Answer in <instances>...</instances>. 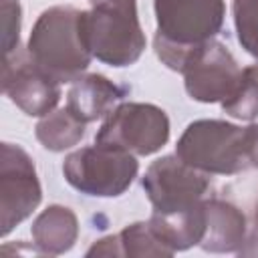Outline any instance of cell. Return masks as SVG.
Instances as JSON below:
<instances>
[{
  "instance_id": "1",
  "label": "cell",
  "mask_w": 258,
  "mask_h": 258,
  "mask_svg": "<svg viewBox=\"0 0 258 258\" xmlns=\"http://www.w3.org/2000/svg\"><path fill=\"white\" fill-rule=\"evenodd\" d=\"M157 32L153 48L171 71L181 73L189 52L212 40L224 24V0H153Z\"/></svg>"
},
{
  "instance_id": "2",
  "label": "cell",
  "mask_w": 258,
  "mask_h": 258,
  "mask_svg": "<svg viewBox=\"0 0 258 258\" xmlns=\"http://www.w3.org/2000/svg\"><path fill=\"white\" fill-rule=\"evenodd\" d=\"M81 12L73 6L44 10L36 18L26 44L34 62L60 85L77 81L93 58L81 30Z\"/></svg>"
},
{
  "instance_id": "3",
  "label": "cell",
  "mask_w": 258,
  "mask_h": 258,
  "mask_svg": "<svg viewBox=\"0 0 258 258\" xmlns=\"http://www.w3.org/2000/svg\"><path fill=\"white\" fill-rule=\"evenodd\" d=\"M81 30L93 58L109 67H129L145 50V34L135 0H91L81 12Z\"/></svg>"
},
{
  "instance_id": "4",
  "label": "cell",
  "mask_w": 258,
  "mask_h": 258,
  "mask_svg": "<svg viewBox=\"0 0 258 258\" xmlns=\"http://www.w3.org/2000/svg\"><path fill=\"white\" fill-rule=\"evenodd\" d=\"M175 155L208 175L240 173L248 169L246 129L222 119L194 121L177 139Z\"/></svg>"
},
{
  "instance_id": "5",
  "label": "cell",
  "mask_w": 258,
  "mask_h": 258,
  "mask_svg": "<svg viewBox=\"0 0 258 258\" xmlns=\"http://www.w3.org/2000/svg\"><path fill=\"white\" fill-rule=\"evenodd\" d=\"M137 171L139 163L133 153L97 143L69 153L62 163L67 183L93 198H117L125 194Z\"/></svg>"
},
{
  "instance_id": "6",
  "label": "cell",
  "mask_w": 258,
  "mask_h": 258,
  "mask_svg": "<svg viewBox=\"0 0 258 258\" xmlns=\"http://www.w3.org/2000/svg\"><path fill=\"white\" fill-rule=\"evenodd\" d=\"M169 139V119L165 111L151 103H119L103 121L95 135L97 145L151 155Z\"/></svg>"
},
{
  "instance_id": "7",
  "label": "cell",
  "mask_w": 258,
  "mask_h": 258,
  "mask_svg": "<svg viewBox=\"0 0 258 258\" xmlns=\"http://www.w3.org/2000/svg\"><path fill=\"white\" fill-rule=\"evenodd\" d=\"M141 185L153 214H175L206 200L210 179L208 173L187 165L177 155H163L147 167Z\"/></svg>"
},
{
  "instance_id": "8",
  "label": "cell",
  "mask_w": 258,
  "mask_h": 258,
  "mask_svg": "<svg viewBox=\"0 0 258 258\" xmlns=\"http://www.w3.org/2000/svg\"><path fill=\"white\" fill-rule=\"evenodd\" d=\"M187 95L200 103H224L228 101L240 81L242 69L232 52L220 40H208L196 46L181 69Z\"/></svg>"
},
{
  "instance_id": "9",
  "label": "cell",
  "mask_w": 258,
  "mask_h": 258,
  "mask_svg": "<svg viewBox=\"0 0 258 258\" xmlns=\"http://www.w3.org/2000/svg\"><path fill=\"white\" fill-rule=\"evenodd\" d=\"M42 200L40 181L30 155L14 143L0 145V232L8 236Z\"/></svg>"
},
{
  "instance_id": "10",
  "label": "cell",
  "mask_w": 258,
  "mask_h": 258,
  "mask_svg": "<svg viewBox=\"0 0 258 258\" xmlns=\"http://www.w3.org/2000/svg\"><path fill=\"white\" fill-rule=\"evenodd\" d=\"M2 91L30 117L48 115L60 99V83L34 62L28 48L20 46L4 54Z\"/></svg>"
},
{
  "instance_id": "11",
  "label": "cell",
  "mask_w": 258,
  "mask_h": 258,
  "mask_svg": "<svg viewBox=\"0 0 258 258\" xmlns=\"http://www.w3.org/2000/svg\"><path fill=\"white\" fill-rule=\"evenodd\" d=\"M206 208V232L200 242V248L214 254H230L240 252L246 234L248 224L242 210H238L234 204L224 200H204Z\"/></svg>"
},
{
  "instance_id": "12",
  "label": "cell",
  "mask_w": 258,
  "mask_h": 258,
  "mask_svg": "<svg viewBox=\"0 0 258 258\" xmlns=\"http://www.w3.org/2000/svg\"><path fill=\"white\" fill-rule=\"evenodd\" d=\"M123 97L125 89H121L99 73H89L73 81L67 95V107L81 121L91 123L109 115L113 111V105Z\"/></svg>"
},
{
  "instance_id": "13",
  "label": "cell",
  "mask_w": 258,
  "mask_h": 258,
  "mask_svg": "<svg viewBox=\"0 0 258 258\" xmlns=\"http://www.w3.org/2000/svg\"><path fill=\"white\" fill-rule=\"evenodd\" d=\"M30 232L40 254L58 256L75 246L79 238V220L71 208L52 204L36 216Z\"/></svg>"
},
{
  "instance_id": "14",
  "label": "cell",
  "mask_w": 258,
  "mask_h": 258,
  "mask_svg": "<svg viewBox=\"0 0 258 258\" xmlns=\"http://www.w3.org/2000/svg\"><path fill=\"white\" fill-rule=\"evenodd\" d=\"M149 224L163 240V244L175 254L191 246H200L206 232V208L204 200L189 210L175 214H153Z\"/></svg>"
},
{
  "instance_id": "15",
  "label": "cell",
  "mask_w": 258,
  "mask_h": 258,
  "mask_svg": "<svg viewBox=\"0 0 258 258\" xmlns=\"http://www.w3.org/2000/svg\"><path fill=\"white\" fill-rule=\"evenodd\" d=\"M85 121H81L69 107L50 111L36 125V139L48 151H64L75 147L85 137Z\"/></svg>"
},
{
  "instance_id": "16",
  "label": "cell",
  "mask_w": 258,
  "mask_h": 258,
  "mask_svg": "<svg viewBox=\"0 0 258 258\" xmlns=\"http://www.w3.org/2000/svg\"><path fill=\"white\" fill-rule=\"evenodd\" d=\"M117 240L121 256H173V252L163 244L149 222H135L125 226L117 234Z\"/></svg>"
},
{
  "instance_id": "17",
  "label": "cell",
  "mask_w": 258,
  "mask_h": 258,
  "mask_svg": "<svg viewBox=\"0 0 258 258\" xmlns=\"http://www.w3.org/2000/svg\"><path fill=\"white\" fill-rule=\"evenodd\" d=\"M222 109L236 119L252 121L258 117V62L242 69V81L236 93L222 103Z\"/></svg>"
},
{
  "instance_id": "18",
  "label": "cell",
  "mask_w": 258,
  "mask_h": 258,
  "mask_svg": "<svg viewBox=\"0 0 258 258\" xmlns=\"http://www.w3.org/2000/svg\"><path fill=\"white\" fill-rule=\"evenodd\" d=\"M232 14L238 42L258 58V0H232Z\"/></svg>"
},
{
  "instance_id": "19",
  "label": "cell",
  "mask_w": 258,
  "mask_h": 258,
  "mask_svg": "<svg viewBox=\"0 0 258 258\" xmlns=\"http://www.w3.org/2000/svg\"><path fill=\"white\" fill-rule=\"evenodd\" d=\"M2 14H4V54H8L18 48V38H20V4H18V0H4Z\"/></svg>"
},
{
  "instance_id": "20",
  "label": "cell",
  "mask_w": 258,
  "mask_h": 258,
  "mask_svg": "<svg viewBox=\"0 0 258 258\" xmlns=\"http://www.w3.org/2000/svg\"><path fill=\"white\" fill-rule=\"evenodd\" d=\"M87 256H121L117 234H115V236L101 238L99 242H95V244L87 250Z\"/></svg>"
},
{
  "instance_id": "21",
  "label": "cell",
  "mask_w": 258,
  "mask_h": 258,
  "mask_svg": "<svg viewBox=\"0 0 258 258\" xmlns=\"http://www.w3.org/2000/svg\"><path fill=\"white\" fill-rule=\"evenodd\" d=\"M246 129V159L248 167L258 169V123H252Z\"/></svg>"
},
{
  "instance_id": "22",
  "label": "cell",
  "mask_w": 258,
  "mask_h": 258,
  "mask_svg": "<svg viewBox=\"0 0 258 258\" xmlns=\"http://www.w3.org/2000/svg\"><path fill=\"white\" fill-rule=\"evenodd\" d=\"M254 234L258 236V200L254 204Z\"/></svg>"
}]
</instances>
